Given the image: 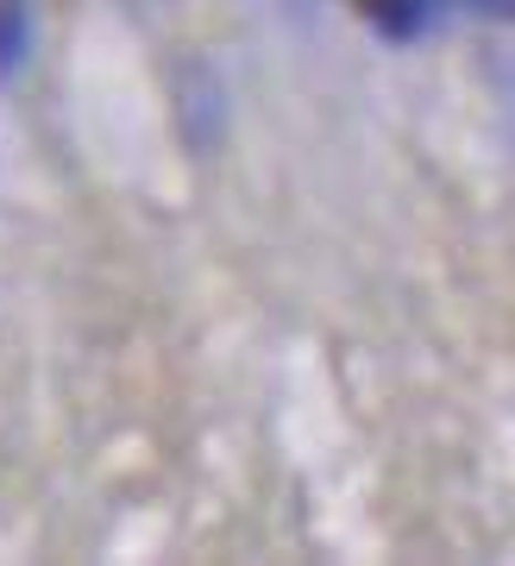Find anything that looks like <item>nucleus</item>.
I'll return each instance as SVG.
<instances>
[{
    "mask_svg": "<svg viewBox=\"0 0 515 566\" xmlns=\"http://www.w3.org/2000/svg\"><path fill=\"white\" fill-rule=\"evenodd\" d=\"M365 13H371L383 32H397V39H409L421 25V13H428V0H365Z\"/></svg>",
    "mask_w": 515,
    "mask_h": 566,
    "instance_id": "nucleus-1",
    "label": "nucleus"
}]
</instances>
